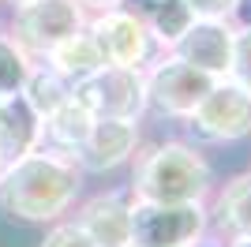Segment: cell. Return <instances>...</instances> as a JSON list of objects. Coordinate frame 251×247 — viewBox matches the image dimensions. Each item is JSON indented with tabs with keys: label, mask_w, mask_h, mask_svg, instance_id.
<instances>
[{
	"label": "cell",
	"mask_w": 251,
	"mask_h": 247,
	"mask_svg": "<svg viewBox=\"0 0 251 247\" xmlns=\"http://www.w3.org/2000/svg\"><path fill=\"white\" fill-rule=\"evenodd\" d=\"M23 101L38 113V120H45V116H52L60 105L72 101V82L64 79V75H56L52 68H45V72H34L30 68V75L23 82Z\"/></svg>",
	"instance_id": "15"
},
{
	"label": "cell",
	"mask_w": 251,
	"mask_h": 247,
	"mask_svg": "<svg viewBox=\"0 0 251 247\" xmlns=\"http://www.w3.org/2000/svg\"><path fill=\"white\" fill-rule=\"evenodd\" d=\"M90 127H94V116L86 113V109L75 101V98H72L68 105H60L52 116H45V120H42V135L49 139L52 146L68 150V154H75V150L86 143Z\"/></svg>",
	"instance_id": "14"
},
{
	"label": "cell",
	"mask_w": 251,
	"mask_h": 247,
	"mask_svg": "<svg viewBox=\"0 0 251 247\" xmlns=\"http://www.w3.org/2000/svg\"><path fill=\"white\" fill-rule=\"evenodd\" d=\"M83 4H94V8H109V4H116V0H83Z\"/></svg>",
	"instance_id": "22"
},
{
	"label": "cell",
	"mask_w": 251,
	"mask_h": 247,
	"mask_svg": "<svg viewBox=\"0 0 251 247\" xmlns=\"http://www.w3.org/2000/svg\"><path fill=\"white\" fill-rule=\"evenodd\" d=\"M176 60L191 64L206 75H225L232 64V30L221 19H195L176 41Z\"/></svg>",
	"instance_id": "9"
},
{
	"label": "cell",
	"mask_w": 251,
	"mask_h": 247,
	"mask_svg": "<svg viewBox=\"0 0 251 247\" xmlns=\"http://www.w3.org/2000/svg\"><path fill=\"white\" fill-rule=\"evenodd\" d=\"M127 221H131V247H188L199 240L206 214L199 210V202L191 206L135 202Z\"/></svg>",
	"instance_id": "5"
},
{
	"label": "cell",
	"mask_w": 251,
	"mask_h": 247,
	"mask_svg": "<svg viewBox=\"0 0 251 247\" xmlns=\"http://www.w3.org/2000/svg\"><path fill=\"white\" fill-rule=\"evenodd\" d=\"M229 75L240 90L251 94V26H244L240 34H232V64Z\"/></svg>",
	"instance_id": "18"
},
{
	"label": "cell",
	"mask_w": 251,
	"mask_h": 247,
	"mask_svg": "<svg viewBox=\"0 0 251 247\" xmlns=\"http://www.w3.org/2000/svg\"><path fill=\"white\" fill-rule=\"evenodd\" d=\"M90 38L98 41L105 64L113 68H139L150 52V30L147 23L131 19L124 11H105L101 19H94Z\"/></svg>",
	"instance_id": "8"
},
{
	"label": "cell",
	"mask_w": 251,
	"mask_h": 247,
	"mask_svg": "<svg viewBox=\"0 0 251 247\" xmlns=\"http://www.w3.org/2000/svg\"><path fill=\"white\" fill-rule=\"evenodd\" d=\"M79 191L72 161L52 154H26L0 176V206L19 221H52Z\"/></svg>",
	"instance_id": "1"
},
{
	"label": "cell",
	"mask_w": 251,
	"mask_h": 247,
	"mask_svg": "<svg viewBox=\"0 0 251 247\" xmlns=\"http://www.w3.org/2000/svg\"><path fill=\"white\" fill-rule=\"evenodd\" d=\"M116 4H120L124 15H131V19H139V23H150V15L157 11L161 0H116Z\"/></svg>",
	"instance_id": "21"
},
{
	"label": "cell",
	"mask_w": 251,
	"mask_h": 247,
	"mask_svg": "<svg viewBox=\"0 0 251 247\" xmlns=\"http://www.w3.org/2000/svg\"><path fill=\"white\" fill-rule=\"evenodd\" d=\"M195 19H229L240 8V0H180Z\"/></svg>",
	"instance_id": "19"
},
{
	"label": "cell",
	"mask_w": 251,
	"mask_h": 247,
	"mask_svg": "<svg viewBox=\"0 0 251 247\" xmlns=\"http://www.w3.org/2000/svg\"><path fill=\"white\" fill-rule=\"evenodd\" d=\"M191 23H195V15H191V11L184 8L180 0H161V4H157V11L150 15L147 30L154 34V38H161L165 45H176Z\"/></svg>",
	"instance_id": "16"
},
{
	"label": "cell",
	"mask_w": 251,
	"mask_h": 247,
	"mask_svg": "<svg viewBox=\"0 0 251 247\" xmlns=\"http://www.w3.org/2000/svg\"><path fill=\"white\" fill-rule=\"evenodd\" d=\"M131 206H124L116 195H101L90 198L83 206V217H79V228L94 240V247H131Z\"/></svg>",
	"instance_id": "11"
},
{
	"label": "cell",
	"mask_w": 251,
	"mask_h": 247,
	"mask_svg": "<svg viewBox=\"0 0 251 247\" xmlns=\"http://www.w3.org/2000/svg\"><path fill=\"white\" fill-rule=\"evenodd\" d=\"M30 75V56L11 38H0V98L23 94V82Z\"/></svg>",
	"instance_id": "17"
},
{
	"label": "cell",
	"mask_w": 251,
	"mask_h": 247,
	"mask_svg": "<svg viewBox=\"0 0 251 247\" xmlns=\"http://www.w3.org/2000/svg\"><path fill=\"white\" fill-rule=\"evenodd\" d=\"M8 4H15V8H19V4H26V0H8Z\"/></svg>",
	"instance_id": "24"
},
{
	"label": "cell",
	"mask_w": 251,
	"mask_h": 247,
	"mask_svg": "<svg viewBox=\"0 0 251 247\" xmlns=\"http://www.w3.org/2000/svg\"><path fill=\"white\" fill-rule=\"evenodd\" d=\"M83 30V11L75 0H26L15 8L11 19V41L19 45L26 56H49L60 41Z\"/></svg>",
	"instance_id": "4"
},
{
	"label": "cell",
	"mask_w": 251,
	"mask_h": 247,
	"mask_svg": "<svg viewBox=\"0 0 251 247\" xmlns=\"http://www.w3.org/2000/svg\"><path fill=\"white\" fill-rule=\"evenodd\" d=\"M143 82H147V105H154L157 113L191 116L195 105L210 94V86H214L218 79L173 56V60L157 64L154 72H150V79H143Z\"/></svg>",
	"instance_id": "6"
},
{
	"label": "cell",
	"mask_w": 251,
	"mask_h": 247,
	"mask_svg": "<svg viewBox=\"0 0 251 247\" xmlns=\"http://www.w3.org/2000/svg\"><path fill=\"white\" fill-rule=\"evenodd\" d=\"M131 150H135V124L131 120H94L75 157L90 173H105V169H116L120 161H127Z\"/></svg>",
	"instance_id": "10"
},
{
	"label": "cell",
	"mask_w": 251,
	"mask_h": 247,
	"mask_svg": "<svg viewBox=\"0 0 251 247\" xmlns=\"http://www.w3.org/2000/svg\"><path fill=\"white\" fill-rule=\"evenodd\" d=\"M135 202L157 206H191L202 202L210 191V165L199 150L184 143H161L147 154H139L135 180H131Z\"/></svg>",
	"instance_id": "2"
},
{
	"label": "cell",
	"mask_w": 251,
	"mask_h": 247,
	"mask_svg": "<svg viewBox=\"0 0 251 247\" xmlns=\"http://www.w3.org/2000/svg\"><path fill=\"white\" fill-rule=\"evenodd\" d=\"M214 225L232 240L251 236V173L225 184V191L214 198Z\"/></svg>",
	"instance_id": "13"
},
{
	"label": "cell",
	"mask_w": 251,
	"mask_h": 247,
	"mask_svg": "<svg viewBox=\"0 0 251 247\" xmlns=\"http://www.w3.org/2000/svg\"><path fill=\"white\" fill-rule=\"evenodd\" d=\"M232 247H251V236H248V240H236Z\"/></svg>",
	"instance_id": "23"
},
{
	"label": "cell",
	"mask_w": 251,
	"mask_h": 247,
	"mask_svg": "<svg viewBox=\"0 0 251 247\" xmlns=\"http://www.w3.org/2000/svg\"><path fill=\"white\" fill-rule=\"evenodd\" d=\"M49 68L75 86V82H83L86 75H94L98 68H105V56H101V49H98V41L79 30V34H72L68 41H60V45L49 52Z\"/></svg>",
	"instance_id": "12"
},
{
	"label": "cell",
	"mask_w": 251,
	"mask_h": 247,
	"mask_svg": "<svg viewBox=\"0 0 251 247\" xmlns=\"http://www.w3.org/2000/svg\"><path fill=\"white\" fill-rule=\"evenodd\" d=\"M191 124L210 139H244L251 135V94L236 82H214L210 94L195 105Z\"/></svg>",
	"instance_id": "7"
},
{
	"label": "cell",
	"mask_w": 251,
	"mask_h": 247,
	"mask_svg": "<svg viewBox=\"0 0 251 247\" xmlns=\"http://www.w3.org/2000/svg\"><path fill=\"white\" fill-rule=\"evenodd\" d=\"M42 247H94V240L86 236L79 225H60V228H52L49 236H45Z\"/></svg>",
	"instance_id": "20"
},
{
	"label": "cell",
	"mask_w": 251,
	"mask_h": 247,
	"mask_svg": "<svg viewBox=\"0 0 251 247\" xmlns=\"http://www.w3.org/2000/svg\"><path fill=\"white\" fill-rule=\"evenodd\" d=\"M72 98L83 105L94 120H131L147 109V82L139 68H113L105 64L94 75L72 86Z\"/></svg>",
	"instance_id": "3"
}]
</instances>
